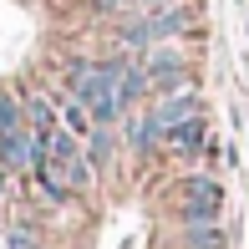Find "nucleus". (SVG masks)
<instances>
[{"mask_svg":"<svg viewBox=\"0 0 249 249\" xmlns=\"http://www.w3.org/2000/svg\"><path fill=\"white\" fill-rule=\"evenodd\" d=\"M194 31V5L178 0V5H158L148 16H122L117 26V46H132V51H148L158 41H178Z\"/></svg>","mask_w":249,"mask_h":249,"instance_id":"f257e3e1","label":"nucleus"},{"mask_svg":"<svg viewBox=\"0 0 249 249\" xmlns=\"http://www.w3.org/2000/svg\"><path fill=\"white\" fill-rule=\"evenodd\" d=\"M66 92H71V97L97 117V127H112V122L122 117L117 82H112V71H107L102 61H76L71 71H66Z\"/></svg>","mask_w":249,"mask_h":249,"instance_id":"f03ea898","label":"nucleus"},{"mask_svg":"<svg viewBox=\"0 0 249 249\" xmlns=\"http://www.w3.org/2000/svg\"><path fill=\"white\" fill-rule=\"evenodd\" d=\"M173 198H178V213H183V224H213L224 209V188L213 183V178L203 173H188L173 183Z\"/></svg>","mask_w":249,"mask_h":249,"instance_id":"7ed1b4c3","label":"nucleus"},{"mask_svg":"<svg viewBox=\"0 0 249 249\" xmlns=\"http://www.w3.org/2000/svg\"><path fill=\"white\" fill-rule=\"evenodd\" d=\"M153 117H158V127H178V122H188V117H203V97L194 92V87H183V92H168V97H158L153 102Z\"/></svg>","mask_w":249,"mask_h":249,"instance_id":"20e7f679","label":"nucleus"},{"mask_svg":"<svg viewBox=\"0 0 249 249\" xmlns=\"http://www.w3.org/2000/svg\"><path fill=\"white\" fill-rule=\"evenodd\" d=\"M36 158H41V142H36L31 127L0 138V168H36Z\"/></svg>","mask_w":249,"mask_h":249,"instance_id":"39448f33","label":"nucleus"},{"mask_svg":"<svg viewBox=\"0 0 249 249\" xmlns=\"http://www.w3.org/2000/svg\"><path fill=\"white\" fill-rule=\"evenodd\" d=\"M203 142H209V122H203V117H188V122H178V127L163 132V148L168 153H183V158L198 153Z\"/></svg>","mask_w":249,"mask_h":249,"instance_id":"423d86ee","label":"nucleus"},{"mask_svg":"<svg viewBox=\"0 0 249 249\" xmlns=\"http://www.w3.org/2000/svg\"><path fill=\"white\" fill-rule=\"evenodd\" d=\"M26 127L36 132V142H46L56 127H61V122H56V107L46 97H26Z\"/></svg>","mask_w":249,"mask_h":249,"instance_id":"0eeeda50","label":"nucleus"},{"mask_svg":"<svg viewBox=\"0 0 249 249\" xmlns=\"http://www.w3.org/2000/svg\"><path fill=\"white\" fill-rule=\"evenodd\" d=\"M127 142H132L138 153H153L158 142H163V127H158L153 112H138V117H127Z\"/></svg>","mask_w":249,"mask_h":249,"instance_id":"6e6552de","label":"nucleus"},{"mask_svg":"<svg viewBox=\"0 0 249 249\" xmlns=\"http://www.w3.org/2000/svg\"><path fill=\"white\" fill-rule=\"evenodd\" d=\"M61 127H66V132H76V138L87 142V138H92V127H97V117H92V112H87L71 92H66V97H61Z\"/></svg>","mask_w":249,"mask_h":249,"instance_id":"1a4fd4ad","label":"nucleus"},{"mask_svg":"<svg viewBox=\"0 0 249 249\" xmlns=\"http://www.w3.org/2000/svg\"><path fill=\"white\" fill-rule=\"evenodd\" d=\"M112 148H117V132H112V127H92V138H87V163L107 168L112 163Z\"/></svg>","mask_w":249,"mask_h":249,"instance_id":"9d476101","label":"nucleus"},{"mask_svg":"<svg viewBox=\"0 0 249 249\" xmlns=\"http://www.w3.org/2000/svg\"><path fill=\"white\" fill-rule=\"evenodd\" d=\"M20 127H26V102L0 92V138H10V132H20Z\"/></svg>","mask_w":249,"mask_h":249,"instance_id":"9b49d317","label":"nucleus"},{"mask_svg":"<svg viewBox=\"0 0 249 249\" xmlns=\"http://www.w3.org/2000/svg\"><path fill=\"white\" fill-rule=\"evenodd\" d=\"M183 244L188 249H224V234H219V224H188Z\"/></svg>","mask_w":249,"mask_h":249,"instance_id":"f8f14e48","label":"nucleus"},{"mask_svg":"<svg viewBox=\"0 0 249 249\" xmlns=\"http://www.w3.org/2000/svg\"><path fill=\"white\" fill-rule=\"evenodd\" d=\"M10 249H36V244H31V234H26V229H16V234H10Z\"/></svg>","mask_w":249,"mask_h":249,"instance_id":"ddd939ff","label":"nucleus"},{"mask_svg":"<svg viewBox=\"0 0 249 249\" xmlns=\"http://www.w3.org/2000/svg\"><path fill=\"white\" fill-rule=\"evenodd\" d=\"M92 10H102V16H112V10H117V0H92Z\"/></svg>","mask_w":249,"mask_h":249,"instance_id":"4468645a","label":"nucleus"},{"mask_svg":"<svg viewBox=\"0 0 249 249\" xmlns=\"http://www.w3.org/2000/svg\"><path fill=\"white\" fill-rule=\"evenodd\" d=\"M244 31H249V26H244Z\"/></svg>","mask_w":249,"mask_h":249,"instance_id":"2eb2a0df","label":"nucleus"}]
</instances>
